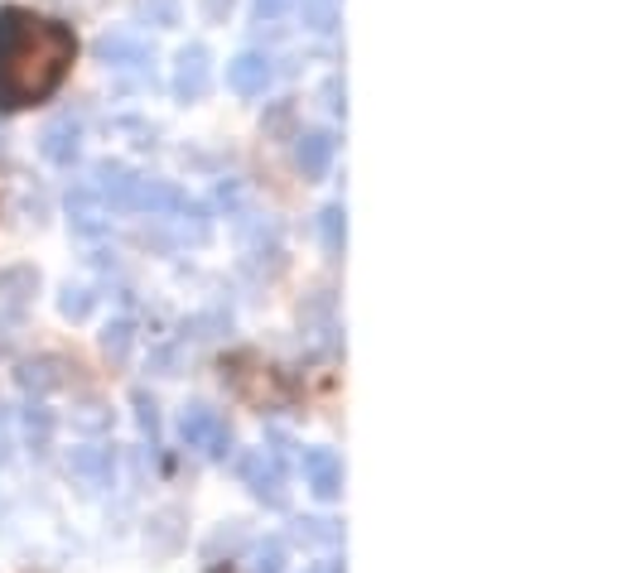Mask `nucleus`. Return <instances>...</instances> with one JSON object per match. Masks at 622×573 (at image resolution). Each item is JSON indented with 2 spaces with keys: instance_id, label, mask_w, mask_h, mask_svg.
<instances>
[{
  "instance_id": "24",
  "label": "nucleus",
  "mask_w": 622,
  "mask_h": 573,
  "mask_svg": "<svg viewBox=\"0 0 622 573\" xmlns=\"http://www.w3.org/2000/svg\"><path fill=\"white\" fill-rule=\"evenodd\" d=\"M10 463V429H5V414H0V468Z\"/></svg>"
},
{
  "instance_id": "19",
  "label": "nucleus",
  "mask_w": 622,
  "mask_h": 573,
  "mask_svg": "<svg viewBox=\"0 0 622 573\" xmlns=\"http://www.w3.org/2000/svg\"><path fill=\"white\" fill-rule=\"evenodd\" d=\"M281 569H285V539H265V545L257 549L251 573H281Z\"/></svg>"
},
{
  "instance_id": "9",
  "label": "nucleus",
  "mask_w": 622,
  "mask_h": 573,
  "mask_svg": "<svg viewBox=\"0 0 622 573\" xmlns=\"http://www.w3.org/2000/svg\"><path fill=\"white\" fill-rule=\"evenodd\" d=\"M15 381L29 390V396H49V390H63L69 376H63V362L59 357H39V362H20Z\"/></svg>"
},
{
  "instance_id": "12",
  "label": "nucleus",
  "mask_w": 622,
  "mask_h": 573,
  "mask_svg": "<svg viewBox=\"0 0 622 573\" xmlns=\"http://www.w3.org/2000/svg\"><path fill=\"white\" fill-rule=\"evenodd\" d=\"M69 212H73V227L83 236H102L107 232V217H102V198H97V188H77L69 198Z\"/></svg>"
},
{
  "instance_id": "10",
  "label": "nucleus",
  "mask_w": 622,
  "mask_h": 573,
  "mask_svg": "<svg viewBox=\"0 0 622 573\" xmlns=\"http://www.w3.org/2000/svg\"><path fill=\"white\" fill-rule=\"evenodd\" d=\"M146 539H150L154 555H174V549L184 545V511H179V506H164V511H154Z\"/></svg>"
},
{
  "instance_id": "3",
  "label": "nucleus",
  "mask_w": 622,
  "mask_h": 573,
  "mask_svg": "<svg viewBox=\"0 0 622 573\" xmlns=\"http://www.w3.org/2000/svg\"><path fill=\"white\" fill-rule=\"evenodd\" d=\"M237 477L257 501L275 506V511L285 506V463L271 453V448H247V453L237 458Z\"/></svg>"
},
{
  "instance_id": "18",
  "label": "nucleus",
  "mask_w": 622,
  "mask_h": 573,
  "mask_svg": "<svg viewBox=\"0 0 622 573\" xmlns=\"http://www.w3.org/2000/svg\"><path fill=\"white\" fill-rule=\"evenodd\" d=\"M319 232H324V246L333 256L343 251V241H348V222H343V208L333 202V208H324V217H319Z\"/></svg>"
},
{
  "instance_id": "6",
  "label": "nucleus",
  "mask_w": 622,
  "mask_h": 573,
  "mask_svg": "<svg viewBox=\"0 0 622 573\" xmlns=\"http://www.w3.org/2000/svg\"><path fill=\"white\" fill-rule=\"evenodd\" d=\"M69 468L87 482V487H111V477H116V448L111 444H83V448H73L69 453Z\"/></svg>"
},
{
  "instance_id": "22",
  "label": "nucleus",
  "mask_w": 622,
  "mask_h": 573,
  "mask_svg": "<svg viewBox=\"0 0 622 573\" xmlns=\"http://www.w3.org/2000/svg\"><path fill=\"white\" fill-rule=\"evenodd\" d=\"M102 59L111 63V59H146V49L140 43H130V39H102Z\"/></svg>"
},
{
  "instance_id": "7",
  "label": "nucleus",
  "mask_w": 622,
  "mask_h": 573,
  "mask_svg": "<svg viewBox=\"0 0 622 573\" xmlns=\"http://www.w3.org/2000/svg\"><path fill=\"white\" fill-rule=\"evenodd\" d=\"M227 87L241 97H261L271 87V59L265 53H237L227 63Z\"/></svg>"
},
{
  "instance_id": "2",
  "label": "nucleus",
  "mask_w": 622,
  "mask_h": 573,
  "mask_svg": "<svg viewBox=\"0 0 622 573\" xmlns=\"http://www.w3.org/2000/svg\"><path fill=\"white\" fill-rule=\"evenodd\" d=\"M179 438L188 448H198L203 458L232 453V424H227V414L213 410V404H188L184 420H179Z\"/></svg>"
},
{
  "instance_id": "27",
  "label": "nucleus",
  "mask_w": 622,
  "mask_h": 573,
  "mask_svg": "<svg viewBox=\"0 0 622 573\" xmlns=\"http://www.w3.org/2000/svg\"><path fill=\"white\" fill-rule=\"evenodd\" d=\"M309 573H324V569H309Z\"/></svg>"
},
{
  "instance_id": "1",
  "label": "nucleus",
  "mask_w": 622,
  "mask_h": 573,
  "mask_svg": "<svg viewBox=\"0 0 622 573\" xmlns=\"http://www.w3.org/2000/svg\"><path fill=\"white\" fill-rule=\"evenodd\" d=\"M77 53L69 25L35 10H0V111L49 101Z\"/></svg>"
},
{
  "instance_id": "14",
  "label": "nucleus",
  "mask_w": 622,
  "mask_h": 573,
  "mask_svg": "<svg viewBox=\"0 0 622 573\" xmlns=\"http://www.w3.org/2000/svg\"><path fill=\"white\" fill-rule=\"evenodd\" d=\"M130 347H136V323H130V319L107 323V328H102V352L111 357V362H126Z\"/></svg>"
},
{
  "instance_id": "15",
  "label": "nucleus",
  "mask_w": 622,
  "mask_h": 573,
  "mask_svg": "<svg viewBox=\"0 0 622 573\" xmlns=\"http://www.w3.org/2000/svg\"><path fill=\"white\" fill-rule=\"evenodd\" d=\"M49 438H53V410H43V404L35 400L25 410V444L35 448V453H43V448H49Z\"/></svg>"
},
{
  "instance_id": "26",
  "label": "nucleus",
  "mask_w": 622,
  "mask_h": 573,
  "mask_svg": "<svg viewBox=\"0 0 622 573\" xmlns=\"http://www.w3.org/2000/svg\"><path fill=\"white\" fill-rule=\"evenodd\" d=\"M222 10H232V0H208V15H213V20L222 15Z\"/></svg>"
},
{
  "instance_id": "13",
  "label": "nucleus",
  "mask_w": 622,
  "mask_h": 573,
  "mask_svg": "<svg viewBox=\"0 0 622 573\" xmlns=\"http://www.w3.org/2000/svg\"><path fill=\"white\" fill-rule=\"evenodd\" d=\"M35 279H39V275H35V270H29V265L5 270V275H0V309H10V313H20V309H25L29 295H20V285H25V289H39Z\"/></svg>"
},
{
  "instance_id": "4",
  "label": "nucleus",
  "mask_w": 622,
  "mask_h": 573,
  "mask_svg": "<svg viewBox=\"0 0 622 573\" xmlns=\"http://www.w3.org/2000/svg\"><path fill=\"white\" fill-rule=\"evenodd\" d=\"M304 487L319 501H338L343 497V458L333 448H309L304 453Z\"/></svg>"
},
{
  "instance_id": "8",
  "label": "nucleus",
  "mask_w": 622,
  "mask_h": 573,
  "mask_svg": "<svg viewBox=\"0 0 622 573\" xmlns=\"http://www.w3.org/2000/svg\"><path fill=\"white\" fill-rule=\"evenodd\" d=\"M295 160H299V174L304 178H324L328 164H333V150H338V140H333L328 130H304L295 135Z\"/></svg>"
},
{
  "instance_id": "17",
  "label": "nucleus",
  "mask_w": 622,
  "mask_h": 573,
  "mask_svg": "<svg viewBox=\"0 0 622 573\" xmlns=\"http://www.w3.org/2000/svg\"><path fill=\"white\" fill-rule=\"evenodd\" d=\"M59 309H63V319H73V323H83L87 319V313H92L97 309V295H92V289H87V285H69V289H63V299H59Z\"/></svg>"
},
{
  "instance_id": "11",
  "label": "nucleus",
  "mask_w": 622,
  "mask_h": 573,
  "mask_svg": "<svg viewBox=\"0 0 622 573\" xmlns=\"http://www.w3.org/2000/svg\"><path fill=\"white\" fill-rule=\"evenodd\" d=\"M174 92L188 97V101L208 92V49H198V43H194V49H184V53H179V73H174Z\"/></svg>"
},
{
  "instance_id": "20",
  "label": "nucleus",
  "mask_w": 622,
  "mask_h": 573,
  "mask_svg": "<svg viewBox=\"0 0 622 573\" xmlns=\"http://www.w3.org/2000/svg\"><path fill=\"white\" fill-rule=\"evenodd\" d=\"M73 424L83 434H107L111 429V410H107V404H83V414H77Z\"/></svg>"
},
{
  "instance_id": "5",
  "label": "nucleus",
  "mask_w": 622,
  "mask_h": 573,
  "mask_svg": "<svg viewBox=\"0 0 622 573\" xmlns=\"http://www.w3.org/2000/svg\"><path fill=\"white\" fill-rule=\"evenodd\" d=\"M77 150H83V126H77L73 116H59V121H49V126L39 130V154L49 164L69 169L77 160Z\"/></svg>"
},
{
  "instance_id": "23",
  "label": "nucleus",
  "mask_w": 622,
  "mask_h": 573,
  "mask_svg": "<svg viewBox=\"0 0 622 573\" xmlns=\"http://www.w3.org/2000/svg\"><path fill=\"white\" fill-rule=\"evenodd\" d=\"M150 366L160 371V376H179V371H174V366H179V352H174V347H164V352L150 357Z\"/></svg>"
},
{
  "instance_id": "16",
  "label": "nucleus",
  "mask_w": 622,
  "mask_h": 573,
  "mask_svg": "<svg viewBox=\"0 0 622 573\" xmlns=\"http://www.w3.org/2000/svg\"><path fill=\"white\" fill-rule=\"evenodd\" d=\"M295 539L299 545H338L343 539V531H338V521H295Z\"/></svg>"
},
{
  "instance_id": "21",
  "label": "nucleus",
  "mask_w": 622,
  "mask_h": 573,
  "mask_svg": "<svg viewBox=\"0 0 622 573\" xmlns=\"http://www.w3.org/2000/svg\"><path fill=\"white\" fill-rule=\"evenodd\" d=\"M136 414H140V429H146L150 444H154V438H160V410H154V400L146 390H136Z\"/></svg>"
},
{
  "instance_id": "25",
  "label": "nucleus",
  "mask_w": 622,
  "mask_h": 573,
  "mask_svg": "<svg viewBox=\"0 0 622 573\" xmlns=\"http://www.w3.org/2000/svg\"><path fill=\"white\" fill-rule=\"evenodd\" d=\"M281 10H285V0H261V20L265 15H281Z\"/></svg>"
}]
</instances>
